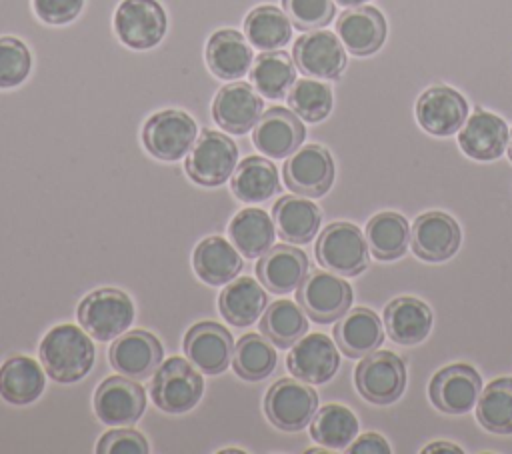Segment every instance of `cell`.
<instances>
[{
    "label": "cell",
    "mask_w": 512,
    "mask_h": 454,
    "mask_svg": "<svg viewBox=\"0 0 512 454\" xmlns=\"http://www.w3.org/2000/svg\"><path fill=\"white\" fill-rule=\"evenodd\" d=\"M38 352L46 374L60 384L82 380L92 370L96 358L90 334L74 324H58L50 328L44 334Z\"/></svg>",
    "instance_id": "cell-1"
},
{
    "label": "cell",
    "mask_w": 512,
    "mask_h": 454,
    "mask_svg": "<svg viewBox=\"0 0 512 454\" xmlns=\"http://www.w3.org/2000/svg\"><path fill=\"white\" fill-rule=\"evenodd\" d=\"M202 392L204 380L190 360L172 356L154 370L150 396L162 412L184 414L200 402Z\"/></svg>",
    "instance_id": "cell-2"
},
{
    "label": "cell",
    "mask_w": 512,
    "mask_h": 454,
    "mask_svg": "<svg viewBox=\"0 0 512 454\" xmlns=\"http://www.w3.org/2000/svg\"><path fill=\"white\" fill-rule=\"evenodd\" d=\"M76 318L94 340L108 342L128 330L134 320V304L122 290L100 288L80 300Z\"/></svg>",
    "instance_id": "cell-3"
},
{
    "label": "cell",
    "mask_w": 512,
    "mask_h": 454,
    "mask_svg": "<svg viewBox=\"0 0 512 454\" xmlns=\"http://www.w3.org/2000/svg\"><path fill=\"white\" fill-rule=\"evenodd\" d=\"M366 236L350 222L328 224L316 240V258L322 268L338 276H358L368 268Z\"/></svg>",
    "instance_id": "cell-4"
},
{
    "label": "cell",
    "mask_w": 512,
    "mask_h": 454,
    "mask_svg": "<svg viewBox=\"0 0 512 454\" xmlns=\"http://www.w3.org/2000/svg\"><path fill=\"white\" fill-rule=\"evenodd\" d=\"M318 410V394L308 382L298 378H280L264 398V412L272 426L284 432L306 428Z\"/></svg>",
    "instance_id": "cell-5"
},
{
    "label": "cell",
    "mask_w": 512,
    "mask_h": 454,
    "mask_svg": "<svg viewBox=\"0 0 512 454\" xmlns=\"http://www.w3.org/2000/svg\"><path fill=\"white\" fill-rule=\"evenodd\" d=\"M238 162V146L216 130H204L186 158V174L192 182L212 188L224 184Z\"/></svg>",
    "instance_id": "cell-6"
},
{
    "label": "cell",
    "mask_w": 512,
    "mask_h": 454,
    "mask_svg": "<svg viewBox=\"0 0 512 454\" xmlns=\"http://www.w3.org/2000/svg\"><path fill=\"white\" fill-rule=\"evenodd\" d=\"M354 382L362 398L372 404L386 406L404 394L406 366L394 352L374 350L356 366Z\"/></svg>",
    "instance_id": "cell-7"
},
{
    "label": "cell",
    "mask_w": 512,
    "mask_h": 454,
    "mask_svg": "<svg viewBox=\"0 0 512 454\" xmlns=\"http://www.w3.org/2000/svg\"><path fill=\"white\" fill-rule=\"evenodd\" d=\"M198 126L182 110H162L152 114L142 128L144 148L158 160L176 162L184 158L196 142Z\"/></svg>",
    "instance_id": "cell-8"
},
{
    "label": "cell",
    "mask_w": 512,
    "mask_h": 454,
    "mask_svg": "<svg viewBox=\"0 0 512 454\" xmlns=\"http://www.w3.org/2000/svg\"><path fill=\"white\" fill-rule=\"evenodd\" d=\"M296 300L314 322L330 324L348 312L352 288L330 270H314L296 288Z\"/></svg>",
    "instance_id": "cell-9"
},
{
    "label": "cell",
    "mask_w": 512,
    "mask_h": 454,
    "mask_svg": "<svg viewBox=\"0 0 512 454\" xmlns=\"http://www.w3.org/2000/svg\"><path fill=\"white\" fill-rule=\"evenodd\" d=\"M284 184L308 198L324 196L334 182V160L320 144H306L284 162Z\"/></svg>",
    "instance_id": "cell-10"
},
{
    "label": "cell",
    "mask_w": 512,
    "mask_h": 454,
    "mask_svg": "<svg viewBox=\"0 0 512 454\" xmlns=\"http://www.w3.org/2000/svg\"><path fill=\"white\" fill-rule=\"evenodd\" d=\"M166 12L156 0H122L114 14L118 38L136 50L156 46L166 34Z\"/></svg>",
    "instance_id": "cell-11"
},
{
    "label": "cell",
    "mask_w": 512,
    "mask_h": 454,
    "mask_svg": "<svg viewBox=\"0 0 512 454\" xmlns=\"http://www.w3.org/2000/svg\"><path fill=\"white\" fill-rule=\"evenodd\" d=\"M482 392L480 374L464 362L450 364L434 374L428 386L432 404L446 414L470 412Z\"/></svg>",
    "instance_id": "cell-12"
},
{
    "label": "cell",
    "mask_w": 512,
    "mask_h": 454,
    "mask_svg": "<svg viewBox=\"0 0 512 454\" xmlns=\"http://www.w3.org/2000/svg\"><path fill=\"white\" fill-rule=\"evenodd\" d=\"M146 408L144 388L128 376L106 378L94 394V412L106 426H132Z\"/></svg>",
    "instance_id": "cell-13"
},
{
    "label": "cell",
    "mask_w": 512,
    "mask_h": 454,
    "mask_svg": "<svg viewBox=\"0 0 512 454\" xmlns=\"http://www.w3.org/2000/svg\"><path fill=\"white\" fill-rule=\"evenodd\" d=\"M292 58L298 70L310 78L334 80L346 68V52L340 38L328 30H308L294 48Z\"/></svg>",
    "instance_id": "cell-14"
},
{
    "label": "cell",
    "mask_w": 512,
    "mask_h": 454,
    "mask_svg": "<svg viewBox=\"0 0 512 454\" xmlns=\"http://www.w3.org/2000/svg\"><path fill=\"white\" fill-rule=\"evenodd\" d=\"M286 364L294 378L308 384H324L338 372L340 354L332 338L312 332L290 346Z\"/></svg>",
    "instance_id": "cell-15"
},
{
    "label": "cell",
    "mask_w": 512,
    "mask_h": 454,
    "mask_svg": "<svg viewBox=\"0 0 512 454\" xmlns=\"http://www.w3.org/2000/svg\"><path fill=\"white\" fill-rule=\"evenodd\" d=\"M462 234L458 222L440 210L420 214L410 230L412 250L426 262H444L458 252Z\"/></svg>",
    "instance_id": "cell-16"
},
{
    "label": "cell",
    "mask_w": 512,
    "mask_h": 454,
    "mask_svg": "<svg viewBox=\"0 0 512 454\" xmlns=\"http://www.w3.org/2000/svg\"><path fill=\"white\" fill-rule=\"evenodd\" d=\"M184 354L202 374H220L232 364V334L218 322H198L184 336Z\"/></svg>",
    "instance_id": "cell-17"
},
{
    "label": "cell",
    "mask_w": 512,
    "mask_h": 454,
    "mask_svg": "<svg viewBox=\"0 0 512 454\" xmlns=\"http://www.w3.org/2000/svg\"><path fill=\"white\" fill-rule=\"evenodd\" d=\"M164 348L160 340L146 330L122 332L108 350L112 368L132 380H144L160 366Z\"/></svg>",
    "instance_id": "cell-18"
},
{
    "label": "cell",
    "mask_w": 512,
    "mask_h": 454,
    "mask_svg": "<svg viewBox=\"0 0 512 454\" xmlns=\"http://www.w3.org/2000/svg\"><path fill=\"white\" fill-rule=\"evenodd\" d=\"M416 118L428 134L450 136L464 126L468 102L450 86H432L418 98Z\"/></svg>",
    "instance_id": "cell-19"
},
{
    "label": "cell",
    "mask_w": 512,
    "mask_h": 454,
    "mask_svg": "<svg viewBox=\"0 0 512 454\" xmlns=\"http://www.w3.org/2000/svg\"><path fill=\"white\" fill-rule=\"evenodd\" d=\"M262 98L248 82H232L218 90L212 102V116L230 134H246L262 116Z\"/></svg>",
    "instance_id": "cell-20"
},
{
    "label": "cell",
    "mask_w": 512,
    "mask_h": 454,
    "mask_svg": "<svg viewBox=\"0 0 512 454\" xmlns=\"http://www.w3.org/2000/svg\"><path fill=\"white\" fill-rule=\"evenodd\" d=\"M306 130L298 116L282 106L268 108L252 130V142L258 152L270 158L290 156L304 142Z\"/></svg>",
    "instance_id": "cell-21"
},
{
    "label": "cell",
    "mask_w": 512,
    "mask_h": 454,
    "mask_svg": "<svg viewBox=\"0 0 512 454\" xmlns=\"http://www.w3.org/2000/svg\"><path fill=\"white\" fill-rule=\"evenodd\" d=\"M308 268V256L300 248L278 244L260 256L256 276L268 292L288 294L302 284L308 276Z\"/></svg>",
    "instance_id": "cell-22"
},
{
    "label": "cell",
    "mask_w": 512,
    "mask_h": 454,
    "mask_svg": "<svg viewBox=\"0 0 512 454\" xmlns=\"http://www.w3.org/2000/svg\"><path fill=\"white\" fill-rule=\"evenodd\" d=\"M508 136V126L500 116L478 108L470 118H466L458 134V144L466 156L488 162L502 156Z\"/></svg>",
    "instance_id": "cell-23"
},
{
    "label": "cell",
    "mask_w": 512,
    "mask_h": 454,
    "mask_svg": "<svg viewBox=\"0 0 512 454\" xmlns=\"http://www.w3.org/2000/svg\"><path fill=\"white\" fill-rule=\"evenodd\" d=\"M334 338L348 358H364L380 348L384 340V324L374 310L358 306L338 318Z\"/></svg>",
    "instance_id": "cell-24"
},
{
    "label": "cell",
    "mask_w": 512,
    "mask_h": 454,
    "mask_svg": "<svg viewBox=\"0 0 512 454\" xmlns=\"http://www.w3.org/2000/svg\"><path fill=\"white\" fill-rule=\"evenodd\" d=\"M336 34L354 56L374 54L386 40V20L372 6L350 8L340 14Z\"/></svg>",
    "instance_id": "cell-25"
},
{
    "label": "cell",
    "mask_w": 512,
    "mask_h": 454,
    "mask_svg": "<svg viewBox=\"0 0 512 454\" xmlns=\"http://www.w3.org/2000/svg\"><path fill=\"white\" fill-rule=\"evenodd\" d=\"M384 330L396 344H418L432 330V310L414 296H398L384 308Z\"/></svg>",
    "instance_id": "cell-26"
},
{
    "label": "cell",
    "mask_w": 512,
    "mask_h": 454,
    "mask_svg": "<svg viewBox=\"0 0 512 454\" xmlns=\"http://www.w3.org/2000/svg\"><path fill=\"white\" fill-rule=\"evenodd\" d=\"M246 38L230 28L218 30L206 44V64L222 80H238L252 68L254 56Z\"/></svg>",
    "instance_id": "cell-27"
},
{
    "label": "cell",
    "mask_w": 512,
    "mask_h": 454,
    "mask_svg": "<svg viewBox=\"0 0 512 454\" xmlns=\"http://www.w3.org/2000/svg\"><path fill=\"white\" fill-rule=\"evenodd\" d=\"M194 272L210 286L232 282L242 270L240 252L222 236H208L196 248L192 256Z\"/></svg>",
    "instance_id": "cell-28"
},
{
    "label": "cell",
    "mask_w": 512,
    "mask_h": 454,
    "mask_svg": "<svg viewBox=\"0 0 512 454\" xmlns=\"http://www.w3.org/2000/svg\"><path fill=\"white\" fill-rule=\"evenodd\" d=\"M272 220L280 238L292 244H308L318 234L322 212L310 200L282 196L272 208Z\"/></svg>",
    "instance_id": "cell-29"
},
{
    "label": "cell",
    "mask_w": 512,
    "mask_h": 454,
    "mask_svg": "<svg viewBox=\"0 0 512 454\" xmlns=\"http://www.w3.org/2000/svg\"><path fill=\"white\" fill-rule=\"evenodd\" d=\"M268 296L264 288L250 276H242L228 284L218 300L220 314L224 320L236 328H246L254 324L266 310Z\"/></svg>",
    "instance_id": "cell-30"
},
{
    "label": "cell",
    "mask_w": 512,
    "mask_h": 454,
    "mask_svg": "<svg viewBox=\"0 0 512 454\" xmlns=\"http://www.w3.org/2000/svg\"><path fill=\"white\" fill-rule=\"evenodd\" d=\"M44 386L46 378L40 364L28 356H10L0 366V396L14 406L38 400Z\"/></svg>",
    "instance_id": "cell-31"
},
{
    "label": "cell",
    "mask_w": 512,
    "mask_h": 454,
    "mask_svg": "<svg viewBox=\"0 0 512 454\" xmlns=\"http://www.w3.org/2000/svg\"><path fill=\"white\" fill-rule=\"evenodd\" d=\"M228 236L234 248L252 260L272 248L276 228L262 208H244L228 224Z\"/></svg>",
    "instance_id": "cell-32"
},
{
    "label": "cell",
    "mask_w": 512,
    "mask_h": 454,
    "mask_svg": "<svg viewBox=\"0 0 512 454\" xmlns=\"http://www.w3.org/2000/svg\"><path fill=\"white\" fill-rule=\"evenodd\" d=\"M280 190L276 166L262 156L244 158L232 172V194L246 204H260Z\"/></svg>",
    "instance_id": "cell-33"
},
{
    "label": "cell",
    "mask_w": 512,
    "mask_h": 454,
    "mask_svg": "<svg viewBox=\"0 0 512 454\" xmlns=\"http://www.w3.org/2000/svg\"><path fill=\"white\" fill-rule=\"evenodd\" d=\"M250 82L264 98H284L290 86L296 82L294 60L282 50L262 52L252 62Z\"/></svg>",
    "instance_id": "cell-34"
},
{
    "label": "cell",
    "mask_w": 512,
    "mask_h": 454,
    "mask_svg": "<svg viewBox=\"0 0 512 454\" xmlns=\"http://www.w3.org/2000/svg\"><path fill=\"white\" fill-rule=\"evenodd\" d=\"M260 332L274 346L290 348L308 332V314L292 300H276L262 312Z\"/></svg>",
    "instance_id": "cell-35"
},
{
    "label": "cell",
    "mask_w": 512,
    "mask_h": 454,
    "mask_svg": "<svg viewBox=\"0 0 512 454\" xmlns=\"http://www.w3.org/2000/svg\"><path fill=\"white\" fill-rule=\"evenodd\" d=\"M244 34L248 42L262 52L280 50L292 38V22L280 8L264 4L248 12Z\"/></svg>",
    "instance_id": "cell-36"
},
{
    "label": "cell",
    "mask_w": 512,
    "mask_h": 454,
    "mask_svg": "<svg viewBox=\"0 0 512 454\" xmlns=\"http://www.w3.org/2000/svg\"><path fill=\"white\" fill-rule=\"evenodd\" d=\"M410 240L408 220L398 212H380L366 224V242L374 258L396 260L400 258Z\"/></svg>",
    "instance_id": "cell-37"
},
{
    "label": "cell",
    "mask_w": 512,
    "mask_h": 454,
    "mask_svg": "<svg viewBox=\"0 0 512 454\" xmlns=\"http://www.w3.org/2000/svg\"><path fill=\"white\" fill-rule=\"evenodd\" d=\"M358 434V418L354 412L342 404H326L316 410L310 422V436L314 442L330 448L342 450Z\"/></svg>",
    "instance_id": "cell-38"
},
{
    "label": "cell",
    "mask_w": 512,
    "mask_h": 454,
    "mask_svg": "<svg viewBox=\"0 0 512 454\" xmlns=\"http://www.w3.org/2000/svg\"><path fill=\"white\" fill-rule=\"evenodd\" d=\"M476 420L494 434H512V378H496L476 402Z\"/></svg>",
    "instance_id": "cell-39"
},
{
    "label": "cell",
    "mask_w": 512,
    "mask_h": 454,
    "mask_svg": "<svg viewBox=\"0 0 512 454\" xmlns=\"http://www.w3.org/2000/svg\"><path fill=\"white\" fill-rule=\"evenodd\" d=\"M276 362V350L260 334H246L234 346L232 368L242 380L260 382L268 378L274 372Z\"/></svg>",
    "instance_id": "cell-40"
},
{
    "label": "cell",
    "mask_w": 512,
    "mask_h": 454,
    "mask_svg": "<svg viewBox=\"0 0 512 454\" xmlns=\"http://www.w3.org/2000/svg\"><path fill=\"white\" fill-rule=\"evenodd\" d=\"M286 100H288V106L292 108V112L306 122H320L332 110L330 86L320 80H314V78L296 80L290 86Z\"/></svg>",
    "instance_id": "cell-41"
},
{
    "label": "cell",
    "mask_w": 512,
    "mask_h": 454,
    "mask_svg": "<svg viewBox=\"0 0 512 454\" xmlns=\"http://www.w3.org/2000/svg\"><path fill=\"white\" fill-rule=\"evenodd\" d=\"M32 58L26 44L12 36L0 38V88H14L30 74Z\"/></svg>",
    "instance_id": "cell-42"
},
{
    "label": "cell",
    "mask_w": 512,
    "mask_h": 454,
    "mask_svg": "<svg viewBox=\"0 0 512 454\" xmlns=\"http://www.w3.org/2000/svg\"><path fill=\"white\" fill-rule=\"evenodd\" d=\"M282 6L298 30H316L334 18L332 0H282Z\"/></svg>",
    "instance_id": "cell-43"
},
{
    "label": "cell",
    "mask_w": 512,
    "mask_h": 454,
    "mask_svg": "<svg viewBox=\"0 0 512 454\" xmlns=\"http://www.w3.org/2000/svg\"><path fill=\"white\" fill-rule=\"evenodd\" d=\"M96 452L98 454H148V442L136 430L118 428L100 436L96 444Z\"/></svg>",
    "instance_id": "cell-44"
},
{
    "label": "cell",
    "mask_w": 512,
    "mask_h": 454,
    "mask_svg": "<svg viewBox=\"0 0 512 454\" xmlns=\"http://www.w3.org/2000/svg\"><path fill=\"white\" fill-rule=\"evenodd\" d=\"M82 4L84 0H32L38 18L48 24L72 22L80 14Z\"/></svg>",
    "instance_id": "cell-45"
},
{
    "label": "cell",
    "mask_w": 512,
    "mask_h": 454,
    "mask_svg": "<svg viewBox=\"0 0 512 454\" xmlns=\"http://www.w3.org/2000/svg\"><path fill=\"white\" fill-rule=\"evenodd\" d=\"M346 452H350V454H388L390 446L384 436H380L376 432H366V434L358 436L356 440H352L348 444Z\"/></svg>",
    "instance_id": "cell-46"
},
{
    "label": "cell",
    "mask_w": 512,
    "mask_h": 454,
    "mask_svg": "<svg viewBox=\"0 0 512 454\" xmlns=\"http://www.w3.org/2000/svg\"><path fill=\"white\" fill-rule=\"evenodd\" d=\"M422 452L424 454H428V452H454V454H462V448H458L452 442H432Z\"/></svg>",
    "instance_id": "cell-47"
},
{
    "label": "cell",
    "mask_w": 512,
    "mask_h": 454,
    "mask_svg": "<svg viewBox=\"0 0 512 454\" xmlns=\"http://www.w3.org/2000/svg\"><path fill=\"white\" fill-rule=\"evenodd\" d=\"M340 6H346V8H354V6H360V4H364V2H368V0H336Z\"/></svg>",
    "instance_id": "cell-48"
},
{
    "label": "cell",
    "mask_w": 512,
    "mask_h": 454,
    "mask_svg": "<svg viewBox=\"0 0 512 454\" xmlns=\"http://www.w3.org/2000/svg\"><path fill=\"white\" fill-rule=\"evenodd\" d=\"M508 158L512 160V132H510V136H508Z\"/></svg>",
    "instance_id": "cell-49"
}]
</instances>
